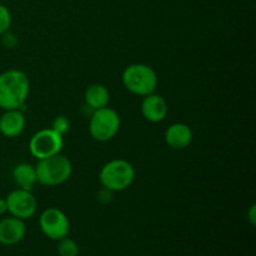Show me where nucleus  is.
Returning <instances> with one entry per match:
<instances>
[{"label": "nucleus", "instance_id": "1", "mask_svg": "<svg viewBox=\"0 0 256 256\" xmlns=\"http://www.w3.org/2000/svg\"><path fill=\"white\" fill-rule=\"evenodd\" d=\"M30 92V80L24 72L9 69L0 74V109L24 112Z\"/></svg>", "mask_w": 256, "mask_h": 256}, {"label": "nucleus", "instance_id": "2", "mask_svg": "<svg viewBox=\"0 0 256 256\" xmlns=\"http://www.w3.org/2000/svg\"><path fill=\"white\" fill-rule=\"evenodd\" d=\"M122 82L128 92L144 98L155 92L159 78L152 66L142 62H135L125 68L122 74Z\"/></svg>", "mask_w": 256, "mask_h": 256}, {"label": "nucleus", "instance_id": "3", "mask_svg": "<svg viewBox=\"0 0 256 256\" xmlns=\"http://www.w3.org/2000/svg\"><path fill=\"white\" fill-rule=\"evenodd\" d=\"M135 168L125 159H112L102 165L99 172V182L102 188L112 192H122L129 189L135 182Z\"/></svg>", "mask_w": 256, "mask_h": 256}, {"label": "nucleus", "instance_id": "4", "mask_svg": "<svg viewBox=\"0 0 256 256\" xmlns=\"http://www.w3.org/2000/svg\"><path fill=\"white\" fill-rule=\"evenodd\" d=\"M34 166L38 182L44 186H59L68 182L72 174V162L69 158L62 154L38 160Z\"/></svg>", "mask_w": 256, "mask_h": 256}, {"label": "nucleus", "instance_id": "5", "mask_svg": "<svg viewBox=\"0 0 256 256\" xmlns=\"http://www.w3.org/2000/svg\"><path fill=\"white\" fill-rule=\"evenodd\" d=\"M122 126L120 115L109 106L94 110L90 114L89 134L95 142H106L116 136Z\"/></svg>", "mask_w": 256, "mask_h": 256}, {"label": "nucleus", "instance_id": "6", "mask_svg": "<svg viewBox=\"0 0 256 256\" xmlns=\"http://www.w3.org/2000/svg\"><path fill=\"white\" fill-rule=\"evenodd\" d=\"M64 146V136L52 128H45L35 132L29 140V152L36 160L46 159L60 154Z\"/></svg>", "mask_w": 256, "mask_h": 256}, {"label": "nucleus", "instance_id": "7", "mask_svg": "<svg viewBox=\"0 0 256 256\" xmlns=\"http://www.w3.org/2000/svg\"><path fill=\"white\" fill-rule=\"evenodd\" d=\"M39 226L42 234L50 240L62 239L70 232V222L66 214L58 208H48L40 214Z\"/></svg>", "mask_w": 256, "mask_h": 256}, {"label": "nucleus", "instance_id": "8", "mask_svg": "<svg viewBox=\"0 0 256 256\" xmlns=\"http://www.w3.org/2000/svg\"><path fill=\"white\" fill-rule=\"evenodd\" d=\"M6 200L8 212L12 216L22 220L32 219L38 209V200L32 192L24 189H15L8 194Z\"/></svg>", "mask_w": 256, "mask_h": 256}, {"label": "nucleus", "instance_id": "9", "mask_svg": "<svg viewBox=\"0 0 256 256\" xmlns=\"http://www.w3.org/2000/svg\"><path fill=\"white\" fill-rule=\"evenodd\" d=\"M140 112H142V118L146 122L158 124V122H162V120H165L168 112H169V106H168L166 100L162 95L152 92V94L142 98Z\"/></svg>", "mask_w": 256, "mask_h": 256}, {"label": "nucleus", "instance_id": "10", "mask_svg": "<svg viewBox=\"0 0 256 256\" xmlns=\"http://www.w3.org/2000/svg\"><path fill=\"white\" fill-rule=\"evenodd\" d=\"M26 235V225L24 220L15 216H8L0 220V244L5 246L16 245Z\"/></svg>", "mask_w": 256, "mask_h": 256}, {"label": "nucleus", "instance_id": "11", "mask_svg": "<svg viewBox=\"0 0 256 256\" xmlns=\"http://www.w3.org/2000/svg\"><path fill=\"white\" fill-rule=\"evenodd\" d=\"M192 130L185 122H172L166 128L164 134L165 142L174 150H184L192 145Z\"/></svg>", "mask_w": 256, "mask_h": 256}, {"label": "nucleus", "instance_id": "12", "mask_svg": "<svg viewBox=\"0 0 256 256\" xmlns=\"http://www.w3.org/2000/svg\"><path fill=\"white\" fill-rule=\"evenodd\" d=\"M25 125L26 119L22 110H4V114L0 116V134L9 139L16 138L24 132Z\"/></svg>", "mask_w": 256, "mask_h": 256}, {"label": "nucleus", "instance_id": "13", "mask_svg": "<svg viewBox=\"0 0 256 256\" xmlns=\"http://www.w3.org/2000/svg\"><path fill=\"white\" fill-rule=\"evenodd\" d=\"M12 176L19 189L29 190V192H32L38 182L35 166L29 162H19L15 165L12 168Z\"/></svg>", "mask_w": 256, "mask_h": 256}, {"label": "nucleus", "instance_id": "14", "mask_svg": "<svg viewBox=\"0 0 256 256\" xmlns=\"http://www.w3.org/2000/svg\"><path fill=\"white\" fill-rule=\"evenodd\" d=\"M84 102L85 105L90 110H92V112L108 106L110 102L109 90H108V88L105 85L99 84V82H94V84L89 85L86 88V90H85Z\"/></svg>", "mask_w": 256, "mask_h": 256}, {"label": "nucleus", "instance_id": "15", "mask_svg": "<svg viewBox=\"0 0 256 256\" xmlns=\"http://www.w3.org/2000/svg\"><path fill=\"white\" fill-rule=\"evenodd\" d=\"M56 252L59 256H79V246L69 236L58 240Z\"/></svg>", "mask_w": 256, "mask_h": 256}, {"label": "nucleus", "instance_id": "16", "mask_svg": "<svg viewBox=\"0 0 256 256\" xmlns=\"http://www.w3.org/2000/svg\"><path fill=\"white\" fill-rule=\"evenodd\" d=\"M52 129L64 136L70 130V120L64 115H59V116L54 118V120L52 122Z\"/></svg>", "mask_w": 256, "mask_h": 256}, {"label": "nucleus", "instance_id": "17", "mask_svg": "<svg viewBox=\"0 0 256 256\" xmlns=\"http://www.w3.org/2000/svg\"><path fill=\"white\" fill-rule=\"evenodd\" d=\"M12 12L8 9L5 5L0 4V35L6 32L8 30H10V26H12Z\"/></svg>", "mask_w": 256, "mask_h": 256}, {"label": "nucleus", "instance_id": "18", "mask_svg": "<svg viewBox=\"0 0 256 256\" xmlns=\"http://www.w3.org/2000/svg\"><path fill=\"white\" fill-rule=\"evenodd\" d=\"M0 36H2L0 42H2V45L5 49H14L18 45V36L14 32H10V30H8L6 32L2 34Z\"/></svg>", "mask_w": 256, "mask_h": 256}, {"label": "nucleus", "instance_id": "19", "mask_svg": "<svg viewBox=\"0 0 256 256\" xmlns=\"http://www.w3.org/2000/svg\"><path fill=\"white\" fill-rule=\"evenodd\" d=\"M114 194L115 192H112V190L106 189V188H100L99 190H98L96 192V200L99 204H102V205H108L110 204V202H112V199H114Z\"/></svg>", "mask_w": 256, "mask_h": 256}, {"label": "nucleus", "instance_id": "20", "mask_svg": "<svg viewBox=\"0 0 256 256\" xmlns=\"http://www.w3.org/2000/svg\"><path fill=\"white\" fill-rule=\"evenodd\" d=\"M246 219L252 226H255L256 225V205L255 204H252V206L249 208V210H248Z\"/></svg>", "mask_w": 256, "mask_h": 256}, {"label": "nucleus", "instance_id": "21", "mask_svg": "<svg viewBox=\"0 0 256 256\" xmlns=\"http://www.w3.org/2000/svg\"><path fill=\"white\" fill-rule=\"evenodd\" d=\"M8 212V206H6V200L5 198H0V215H4Z\"/></svg>", "mask_w": 256, "mask_h": 256}]
</instances>
